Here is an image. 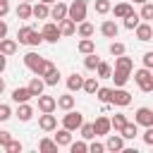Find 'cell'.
<instances>
[{
    "instance_id": "83f0119b",
    "label": "cell",
    "mask_w": 153,
    "mask_h": 153,
    "mask_svg": "<svg viewBox=\"0 0 153 153\" xmlns=\"http://www.w3.org/2000/svg\"><path fill=\"white\" fill-rule=\"evenodd\" d=\"M55 141H57L60 146H67V148H69V143H72V129H67V127L57 129V134H55Z\"/></svg>"
},
{
    "instance_id": "e0dca14e",
    "label": "cell",
    "mask_w": 153,
    "mask_h": 153,
    "mask_svg": "<svg viewBox=\"0 0 153 153\" xmlns=\"http://www.w3.org/2000/svg\"><path fill=\"white\" fill-rule=\"evenodd\" d=\"M17 43H19V41L7 38V36H5V38H0V53H2V55H7V57H10V55H14V53H17Z\"/></svg>"
},
{
    "instance_id": "f907efd6",
    "label": "cell",
    "mask_w": 153,
    "mask_h": 153,
    "mask_svg": "<svg viewBox=\"0 0 153 153\" xmlns=\"http://www.w3.org/2000/svg\"><path fill=\"white\" fill-rule=\"evenodd\" d=\"M143 143H146V146H153V127H146V131H143Z\"/></svg>"
},
{
    "instance_id": "8d00e7d4",
    "label": "cell",
    "mask_w": 153,
    "mask_h": 153,
    "mask_svg": "<svg viewBox=\"0 0 153 153\" xmlns=\"http://www.w3.org/2000/svg\"><path fill=\"white\" fill-rule=\"evenodd\" d=\"M43 79H45V84H48V86H57V84H60V72H57V67H53L50 72H45V74H43Z\"/></svg>"
},
{
    "instance_id": "816d5d0a",
    "label": "cell",
    "mask_w": 153,
    "mask_h": 153,
    "mask_svg": "<svg viewBox=\"0 0 153 153\" xmlns=\"http://www.w3.org/2000/svg\"><path fill=\"white\" fill-rule=\"evenodd\" d=\"M7 12H10V0H0V17L5 19Z\"/></svg>"
},
{
    "instance_id": "484cf974",
    "label": "cell",
    "mask_w": 153,
    "mask_h": 153,
    "mask_svg": "<svg viewBox=\"0 0 153 153\" xmlns=\"http://www.w3.org/2000/svg\"><path fill=\"white\" fill-rule=\"evenodd\" d=\"M112 12H115V19H124V17H129V14L134 12V7H131L129 2H120V5L112 7Z\"/></svg>"
},
{
    "instance_id": "8992f818",
    "label": "cell",
    "mask_w": 153,
    "mask_h": 153,
    "mask_svg": "<svg viewBox=\"0 0 153 153\" xmlns=\"http://www.w3.org/2000/svg\"><path fill=\"white\" fill-rule=\"evenodd\" d=\"M41 33H43V38H45L48 43H57V41L62 38V31H60V24H57V22H45L43 29H41Z\"/></svg>"
},
{
    "instance_id": "7a4b0ae2",
    "label": "cell",
    "mask_w": 153,
    "mask_h": 153,
    "mask_svg": "<svg viewBox=\"0 0 153 153\" xmlns=\"http://www.w3.org/2000/svg\"><path fill=\"white\" fill-rule=\"evenodd\" d=\"M24 65H26V69H29V72H33V74L43 76V74H45V67H48V60H45V57H41L38 53H26V55H24Z\"/></svg>"
},
{
    "instance_id": "3957f363",
    "label": "cell",
    "mask_w": 153,
    "mask_h": 153,
    "mask_svg": "<svg viewBox=\"0 0 153 153\" xmlns=\"http://www.w3.org/2000/svg\"><path fill=\"white\" fill-rule=\"evenodd\" d=\"M134 81H136V86H139L143 93H151V91H153V72H151L148 67L136 69V72H134Z\"/></svg>"
},
{
    "instance_id": "cb8c5ba5",
    "label": "cell",
    "mask_w": 153,
    "mask_h": 153,
    "mask_svg": "<svg viewBox=\"0 0 153 153\" xmlns=\"http://www.w3.org/2000/svg\"><path fill=\"white\" fill-rule=\"evenodd\" d=\"M57 108L60 110H74V96H72V91L69 93H62V96H57Z\"/></svg>"
},
{
    "instance_id": "5b68a950",
    "label": "cell",
    "mask_w": 153,
    "mask_h": 153,
    "mask_svg": "<svg viewBox=\"0 0 153 153\" xmlns=\"http://www.w3.org/2000/svg\"><path fill=\"white\" fill-rule=\"evenodd\" d=\"M86 10H88L86 0H74V2L69 5V19H74L76 24L86 22Z\"/></svg>"
},
{
    "instance_id": "ac0fdd59",
    "label": "cell",
    "mask_w": 153,
    "mask_h": 153,
    "mask_svg": "<svg viewBox=\"0 0 153 153\" xmlns=\"http://www.w3.org/2000/svg\"><path fill=\"white\" fill-rule=\"evenodd\" d=\"M84 81H86V79H84L81 74H76V72H74V74H69V76H67V88H69L72 93H74V91H84Z\"/></svg>"
},
{
    "instance_id": "4dcf8cb0",
    "label": "cell",
    "mask_w": 153,
    "mask_h": 153,
    "mask_svg": "<svg viewBox=\"0 0 153 153\" xmlns=\"http://www.w3.org/2000/svg\"><path fill=\"white\" fill-rule=\"evenodd\" d=\"M98 88H100V84H98V76H88V79L84 81V91H86L88 96H96V93H98Z\"/></svg>"
},
{
    "instance_id": "603a6c76",
    "label": "cell",
    "mask_w": 153,
    "mask_h": 153,
    "mask_svg": "<svg viewBox=\"0 0 153 153\" xmlns=\"http://www.w3.org/2000/svg\"><path fill=\"white\" fill-rule=\"evenodd\" d=\"M45 86H48V84H45V79H41L38 74H36V76H31V81H29V88H31V93H33L36 98L43 93V88H45Z\"/></svg>"
},
{
    "instance_id": "ba28073f",
    "label": "cell",
    "mask_w": 153,
    "mask_h": 153,
    "mask_svg": "<svg viewBox=\"0 0 153 153\" xmlns=\"http://www.w3.org/2000/svg\"><path fill=\"white\" fill-rule=\"evenodd\" d=\"M134 122L139 127H153V108H139L134 112Z\"/></svg>"
},
{
    "instance_id": "7c38bea8",
    "label": "cell",
    "mask_w": 153,
    "mask_h": 153,
    "mask_svg": "<svg viewBox=\"0 0 153 153\" xmlns=\"http://www.w3.org/2000/svg\"><path fill=\"white\" fill-rule=\"evenodd\" d=\"M31 98H36L33 93H31V88L29 86H17L14 91H12V100L19 105V103H29Z\"/></svg>"
},
{
    "instance_id": "e575fe53",
    "label": "cell",
    "mask_w": 153,
    "mask_h": 153,
    "mask_svg": "<svg viewBox=\"0 0 153 153\" xmlns=\"http://www.w3.org/2000/svg\"><path fill=\"white\" fill-rule=\"evenodd\" d=\"M120 134H122V136L129 141V139H134V136L139 134V124H136V122H127V124H124V129H122Z\"/></svg>"
},
{
    "instance_id": "60d3db41",
    "label": "cell",
    "mask_w": 153,
    "mask_h": 153,
    "mask_svg": "<svg viewBox=\"0 0 153 153\" xmlns=\"http://www.w3.org/2000/svg\"><path fill=\"white\" fill-rule=\"evenodd\" d=\"M96 98H98L100 103H110V100H112V88L100 86V88H98V93H96Z\"/></svg>"
},
{
    "instance_id": "9c48e42d",
    "label": "cell",
    "mask_w": 153,
    "mask_h": 153,
    "mask_svg": "<svg viewBox=\"0 0 153 153\" xmlns=\"http://www.w3.org/2000/svg\"><path fill=\"white\" fill-rule=\"evenodd\" d=\"M69 17V5H65V2H55L53 7H50V19L53 22H62V19H67Z\"/></svg>"
},
{
    "instance_id": "4fadbf2b",
    "label": "cell",
    "mask_w": 153,
    "mask_h": 153,
    "mask_svg": "<svg viewBox=\"0 0 153 153\" xmlns=\"http://www.w3.org/2000/svg\"><path fill=\"white\" fill-rule=\"evenodd\" d=\"M55 108H57V98L55 96H45V93L38 96V110L41 112H55Z\"/></svg>"
},
{
    "instance_id": "74e56055",
    "label": "cell",
    "mask_w": 153,
    "mask_h": 153,
    "mask_svg": "<svg viewBox=\"0 0 153 153\" xmlns=\"http://www.w3.org/2000/svg\"><path fill=\"white\" fill-rule=\"evenodd\" d=\"M110 120H112V129H115V131H122V129H124V124L129 122V120H127V117H124L122 112H115V115H112Z\"/></svg>"
},
{
    "instance_id": "681fc988",
    "label": "cell",
    "mask_w": 153,
    "mask_h": 153,
    "mask_svg": "<svg viewBox=\"0 0 153 153\" xmlns=\"http://www.w3.org/2000/svg\"><path fill=\"white\" fill-rule=\"evenodd\" d=\"M10 141H12V134L7 129H0V146H7Z\"/></svg>"
},
{
    "instance_id": "d6a6232c",
    "label": "cell",
    "mask_w": 153,
    "mask_h": 153,
    "mask_svg": "<svg viewBox=\"0 0 153 153\" xmlns=\"http://www.w3.org/2000/svg\"><path fill=\"white\" fill-rule=\"evenodd\" d=\"M141 24V14H136V12H131L129 17H124V29H129V31H136V26Z\"/></svg>"
},
{
    "instance_id": "4316f807",
    "label": "cell",
    "mask_w": 153,
    "mask_h": 153,
    "mask_svg": "<svg viewBox=\"0 0 153 153\" xmlns=\"http://www.w3.org/2000/svg\"><path fill=\"white\" fill-rule=\"evenodd\" d=\"M17 117H19V122H29V120L33 117V108H31L29 103H19V108H17Z\"/></svg>"
},
{
    "instance_id": "f5cc1de1",
    "label": "cell",
    "mask_w": 153,
    "mask_h": 153,
    "mask_svg": "<svg viewBox=\"0 0 153 153\" xmlns=\"http://www.w3.org/2000/svg\"><path fill=\"white\" fill-rule=\"evenodd\" d=\"M5 36H7V22L0 24V38H5Z\"/></svg>"
},
{
    "instance_id": "d4e9b609",
    "label": "cell",
    "mask_w": 153,
    "mask_h": 153,
    "mask_svg": "<svg viewBox=\"0 0 153 153\" xmlns=\"http://www.w3.org/2000/svg\"><path fill=\"white\" fill-rule=\"evenodd\" d=\"M57 148H60V143L55 139H41L38 141V151L41 153H57Z\"/></svg>"
},
{
    "instance_id": "7402d4cb",
    "label": "cell",
    "mask_w": 153,
    "mask_h": 153,
    "mask_svg": "<svg viewBox=\"0 0 153 153\" xmlns=\"http://www.w3.org/2000/svg\"><path fill=\"white\" fill-rule=\"evenodd\" d=\"M115 69H127V72H131L134 69V60L124 53V55H117L115 57Z\"/></svg>"
},
{
    "instance_id": "db71d44e",
    "label": "cell",
    "mask_w": 153,
    "mask_h": 153,
    "mask_svg": "<svg viewBox=\"0 0 153 153\" xmlns=\"http://www.w3.org/2000/svg\"><path fill=\"white\" fill-rule=\"evenodd\" d=\"M5 69H7V55L0 57V72H5Z\"/></svg>"
},
{
    "instance_id": "6da1fadb",
    "label": "cell",
    "mask_w": 153,
    "mask_h": 153,
    "mask_svg": "<svg viewBox=\"0 0 153 153\" xmlns=\"http://www.w3.org/2000/svg\"><path fill=\"white\" fill-rule=\"evenodd\" d=\"M17 41H19L22 45H31V48H36V45H41L45 38H43V33L36 31L33 26H22V29L17 31Z\"/></svg>"
},
{
    "instance_id": "ab89813d",
    "label": "cell",
    "mask_w": 153,
    "mask_h": 153,
    "mask_svg": "<svg viewBox=\"0 0 153 153\" xmlns=\"http://www.w3.org/2000/svg\"><path fill=\"white\" fill-rule=\"evenodd\" d=\"M93 10H96L98 14H108V12L112 10V5H110V0H96V2H93Z\"/></svg>"
},
{
    "instance_id": "d590c367",
    "label": "cell",
    "mask_w": 153,
    "mask_h": 153,
    "mask_svg": "<svg viewBox=\"0 0 153 153\" xmlns=\"http://www.w3.org/2000/svg\"><path fill=\"white\" fill-rule=\"evenodd\" d=\"M93 31H96V29H93V24H91V22H81V24H79V29H76V33H79L81 38H91V36H93Z\"/></svg>"
},
{
    "instance_id": "9f6ffc18",
    "label": "cell",
    "mask_w": 153,
    "mask_h": 153,
    "mask_svg": "<svg viewBox=\"0 0 153 153\" xmlns=\"http://www.w3.org/2000/svg\"><path fill=\"white\" fill-rule=\"evenodd\" d=\"M41 2H48V5H55L57 0H41Z\"/></svg>"
},
{
    "instance_id": "9a60e30c",
    "label": "cell",
    "mask_w": 153,
    "mask_h": 153,
    "mask_svg": "<svg viewBox=\"0 0 153 153\" xmlns=\"http://www.w3.org/2000/svg\"><path fill=\"white\" fill-rule=\"evenodd\" d=\"M124 141H127V139H124L122 134H110L108 141H105V146H108V151L115 153V151H124Z\"/></svg>"
},
{
    "instance_id": "2e32d148",
    "label": "cell",
    "mask_w": 153,
    "mask_h": 153,
    "mask_svg": "<svg viewBox=\"0 0 153 153\" xmlns=\"http://www.w3.org/2000/svg\"><path fill=\"white\" fill-rule=\"evenodd\" d=\"M100 33H103L105 38H117V33H120V26H117L112 19H105V22L100 24Z\"/></svg>"
},
{
    "instance_id": "d6986e66",
    "label": "cell",
    "mask_w": 153,
    "mask_h": 153,
    "mask_svg": "<svg viewBox=\"0 0 153 153\" xmlns=\"http://www.w3.org/2000/svg\"><path fill=\"white\" fill-rule=\"evenodd\" d=\"M17 17L19 19H31L33 17V5L31 2H24V0H19V5H17Z\"/></svg>"
},
{
    "instance_id": "f6af8a7d",
    "label": "cell",
    "mask_w": 153,
    "mask_h": 153,
    "mask_svg": "<svg viewBox=\"0 0 153 153\" xmlns=\"http://www.w3.org/2000/svg\"><path fill=\"white\" fill-rule=\"evenodd\" d=\"M2 148H5V153H22V141H14V139H12V141H10L7 146H2Z\"/></svg>"
},
{
    "instance_id": "f35d334b",
    "label": "cell",
    "mask_w": 153,
    "mask_h": 153,
    "mask_svg": "<svg viewBox=\"0 0 153 153\" xmlns=\"http://www.w3.org/2000/svg\"><path fill=\"white\" fill-rule=\"evenodd\" d=\"M96 74H98V79H112V67L108 62H100L98 69H96Z\"/></svg>"
},
{
    "instance_id": "c3c4849f",
    "label": "cell",
    "mask_w": 153,
    "mask_h": 153,
    "mask_svg": "<svg viewBox=\"0 0 153 153\" xmlns=\"http://www.w3.org/2000/svg\"><path fill=\"white\" fill-rule=\"evenodd\" d=\"M141 62H143V67H148V69H153V50H148V53H143V57H141Z\"/></svg>"
},
{
    "instance_id": "30bf717a",
    "label": "cell",
    "mask_w": 153,
    "mask_h": 153,
    "mask_svg": "<svg viewBox=\"0 0 153 153\" xmlns=\"http://www.w3.org/2000/svg\"><path fill=\"white\" fill-rule=\"evenodd\" d=\"M38 127L43 131H53V129H57V117L53 112H41L38 115Z\"/></svg>"
},
{
    "instance_id": "277c9868",
    "label": "cell",
    "mask_w": 153,
    "mask_h": 153,
    "mask_svg": "<svg viewBox=\"0 0 153 153\" xmlns=\"http://www.w3.org/2000/svg\"><path fill=\"white\" fill-rule=\"evenodd\" d=\"M81 124H84V115H81V112H76V110H67V112L62 115V127L76 131V129H81Z\"/></svg>"
},
{
    "instance_id": "5bb4252c",
    "label": "cell",
    "mask_w": 153,
    "mask_h": 153,
    "mask_svg": "<svg viewBox=\"0 0 153 153\" xmlns=\"http://www.w3.org/2000/svg\"><path fill=\"white\" fill-rule=\"evenodd\" d=\"M136 38H139L141 43H146V41H153V26H151L148 22H141V24L136 26Z\"/></svg>"
},
{
    "instance_id": "11a10c76",
    "label": "cell",
    "mask_w": 153,
    "mask_h": 153,
    "mask_svg": "<svg viewBox=\"0 0 153 153\" xmlns=\"http://www.w3.org/2000/svg\"><path fill=\"white\" fill-rule=\"evenodd\" d=\"M131 2H136V5H143V2H148V0H131Z\"/></svg>"
},
{
    "instance_id": "44dd1931",
    "label": "cell",
    "mask_w": 153,
    "mask_h": 153,
    "mask_svg": "<svg viewBox=\"0 0 153 153\" xmlns=\"http://www.w3.org/2000/svg\"><path fill=\"white\" fill-rule=\"evenodd\" d=\"M33 17H36V19H50V5L38 0V2L33 5Z\"/></svg>"
},
{
    "instance_id": "7dc6e473",
    "label": "cell",
    "mask_w": 153,
    "mask_h": 153,
    "mask_svg": "<svg viewBox=\"0 0 153 153\" xmlns=\"http://www.w3.org/2000/svg\"><path fill=\"white\" fill-rule=\"evenodd\" d=\"M88 151H91V153H103V151H108V146L100 143V141H91V143H88Z\"/></svg>"
},
{
    "instance_id": "bcb514c9",
    "label": "cell",
    "mask_w": 153,
    "mask_h": 153,
    "mask_svg": "<svg viewBox=\"0 0 153 153\" xmlns=\"http://www.w3.org/2000/svg\"><path fill=\"white\" fill-rule=\"evenodd\" d=\"M10 117H12V108H10L7 103H2V105H0V122H7Z\"/></svg>"
},
{
    "instance_id": "836d02e7",
    "label": "cell",
    "mask_w": 153,
    "mask_h": 153,
    "mask_svg": "<svg viewBox=\"0 0 153 153\" xmlns=\"http://www.w3.org/2000/svg\"><path fill=\"white\" fill-rule=\"evenodd\" d=\"M98 65H100V57H98L96 53H88V55L84 57V67H86V69L96 72V69H98Z\"/></svg>"
},
{
    "instance_id": "ee69618b",
    "label": "cell",
    "mask_w": 153,
    "mask_h": 153,
    "mask_svg": "<svg viewBox=\"0 0 153 153\" xmlns=\"http://www.w3.org/2000/svg\"><path fill=\"white\" fill-rule=\"evenodd\" d=\"M124 53H127L124 43H120V41H112V43H110V55L117 57V55H124Z\"/></svg>"
},
{
    "instance_id": "7bdbcfd3",
    "label": "cell",
    "mask_w": 153,
    "mask_h": 153,
    "mask_svg": "<svg viewBox=\"0 0 153 153\" xmlns=\"http://www.w3.org/2000/svg\"><path fill=\"white\" fill-rule=\"evenodd\" d=\"M139 14H141V19H146V22H153V2H143Z\"/></svg>"
},
{
    "instance_id": "1f68e13d",
    "label": "cell",
    "mask_w": 153,
    "mask_h": 153,
    "mask_svg": "<svg viewBox=\"0 0 153 153\" xmlns=\"http://www.w3.org/2000/svg\"><path fill=\"white\" fill-rule=\"evenodd\" d=\"M81 139H86V141H91V139H96L98 134H96V127H93V122H84L81 124Z\"/></svg>"
},
{
    "instance_id": "f546056e",
    "label": "cell",
    "mask_w": 153,
    "mask_h": 153,
    "mask_svg": "<svg viewBox=\"0 0 153 153\" xmlns=\"http://www.w3.org/2000/svg\"><path fill=\"white\" fill-rule=\"evenodd\" d=\"M76 50H79L81 55H88V53H96V43H93L91 38H81V41H79V45H76Z\"/></svg>"
},
{
    "instance_id": "680465c9",
    "label": "cell",
    "mask_w": 153,
    "mask_h": 153,
    "mask_svg": "<svg viewBox=\"0 0 153 153\" xmlns=\"http://www.w3.org/2000/svg\"><path fill=\"white\" fill-rule=\"evenodd\" d=\"M151 148H153V146H151Z\"/></svg>"
},
{
    "instance_id": "8fae6325",
    "label": "cell",
    "mask_w": 153,
    "mask_h": 153,
    "mask_svg": "<svg viewBox=\"0 0 153 153\" xmlns=\"http://www.w3.org/2000/svg\"><path fill=\"white\" fill-rule=\"evenodd\" d=\"M93 127H96V134H98V136H108V134L112 131V120L105 117V115H100V117H96Z\"/></svg>"
},
{
    "instance_id": "f1b7e54d",
    "label": "cell",
    "mask_w": 153,
    "mask_h": 153,
    "mask_svg": "<svg viewBox=\"0 0 153 153\" xmlns=\"http://www.w3.org/2000/svg\"><path fill=\"white\" fill-rule=\"evenodd\" d=\"M129 76H131V72H127V69H115V72H112L115 86H124V84L129 81Z\"/></svg>"
},
{
    "instance_id": "6f0895ef",
    "label": "cell",
    "mask_w": 153,
    "mask_h": 153,
    "mask_svg": "<svg viewBox=\"0 0 153 153\" xmlns=\"http://www.w3.org/2000/svg\"><path fill=\"white\" fill-rule=\"evenodd\" d=\"M24 2H31V0H24Z\"/></svg>"
},
{
    "instance_id": "ffe728a7",
    "label": "cell",
    "mask_w": 153,
    "mask_h": 153,
    "mask_svg": "<svg viewBox=\"0 0 153 153\" xmlns=\"http://www.w3.org/2000/svg\"><path fill=\"white\" fill-rule=\"evenodd\" d=\"M60 24V31H62V36H74L76 33V29H79V24L74 22V19H62V22H57Z\"/></svg>"
},
{
    "instance_id": "52a82bcc",
    "label": "cell",
    "mask_w": 153,
    "mask_h": 153,
    "mask_svg": "<svg viewBox=\"0 0 153 153\" xmlns=\"http://www.w3.org/2000/svg\"><path fill=\"white\" fill-rule=\"evenodd\" d=\"M112 105H117V108H127L129 103H131V93L124 88V86H115L112 88V100H110Z\"/></svg>"
},
{
    "instance_id": "b9f144b4",
    "label": "cell",
    "mask_w": 153,
    "mask_h": 153,
    "mask_svg": "<svg viewBox=\"0 0 153 153\" xmlns=\"http://www.w3.org/2000/svg\"><path fill=\"white\" fill-rule=\"evenodd\" d=\"M69 151H72V153H86V151H88L86 139H81V141H72V143H69Z\"/></svg>"
}]
</instances>
